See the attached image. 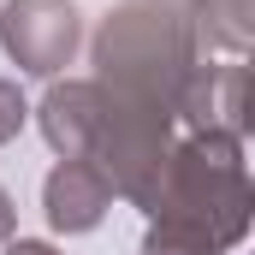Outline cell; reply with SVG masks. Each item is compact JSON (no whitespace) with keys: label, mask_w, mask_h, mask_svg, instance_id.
<instances>
[{"label":"cell","mask_w":255,"mask_h":255,"mask_svg":"<svg viewBox=\"0 0 255 255\" xmlns=\"http://www.w3.org/2000/svg\"><path fill=\"white\" fill-rule=\"evenodd\" d=\"M255 226V184L244 166V136L208 125L172 148L166 184L142 255H226Z\"/></svg>","instance_id":"obj_1"},{"label":"cell","mask_w":255,"mask_h":255,"mask_svg":"<svg viewBox=\"0 0 255 255\" xmlns=\"http://www.w3.org/2000/svg\"><path fill=\"white\" fill-rule=\"evenodd\" d=\"M202 65L196 18L172 0H125L95 36V77L172 113H184Z\"/></svg>","instance_id":"obj_2"},{"label":"cell","mask_w":255,"mask_h":255,"mask_svg":"<svg viewBox=\"0 0 255 255\" xmlns=\"http://www.w3.org/2000/svg\"><path fill=\"white\" fill-rule=\"evenodd\" d=\"M77 36H83V24H77L71 0H12L0 12L6 54L18 60V71H36V77H54L60 65H71Z\"/></svg>","instance_id":"obj_3"},{"label":"cell","mask_w":255,"mask_h":255,"mask_svg":"<svg viewBox=\"0 0 255 255\" xmlns=\"http://www.w3.org/2000/svg\"><path fill=\"white\" fill-rule=\"evenodd\" d=\"M113 196L119 190L107 184V172L95 160H60L48 172V184H42V202H48L54 232H95L101 214L113 208Z\"/></svg>","instance_id":"obj_4"},{"label":"cell","mask_w":255,"mask_h":255,"mask_svg":"<svg viewBox=\"0 0 255 255\" xmlns=\"http://www.w3.org/2000/svg\"><path fill=\"white\" fill-rule=\"evenodd\" d=\"M208 125L232 130V136H255V65H214V83H208Z\"/></svg>","instance_id":"obj_5"},{"label":"cell","mask_w":255,"mask_h":255,"mask_svg":"<svg viewBox=\"0 0 255 255\" xmlns=\"http://www.w3.org/2000/svg\"><path fill=\"white\" fill-rule=\"evenodd\" d=\"M202 30L226 48H255V0H202Z\"/></svg>","instance_id":"obj_6"},{"label":"cell","mask_w":255,"mask_h":255,"mask_svg":"<svg viewBox=\"0 0 255 255\" xmlns=\"http://www.w3.org/2000/svg\"><path fill=\"white\" fill-rule=\"evenodd\" d=\"M24 113H30V107H24L18 83H6V77H0V142H12V136L24 130Z\"/></svg>","instance_id":"obj_7"},{"label":"cell","mask_w":255,"mask_h":255,"mask_svg":"<svg viewBox=\"0 0 255 255\" xmlns=\"http://www.w3.org/2000/svg\"><path fill=\"white\" fill-rule=\"evenodd\" d=\"M6 238H12V196L0 190V244H6Z\"/></svg>","instance_id":"obj_8"},{"label":"cell","mask_w":255,"mask_h":255,"mask_svg":"<svg viewBox=\"0 0 255 255\" xmlns=\"http://www.w3.org/2000/svg\"><path fill=\"white\" fill-rule=\"evenodd\" d=\"M6 255H60V250H48V244H12Z\"/></svg>","instance_id":"obj_9"}]
</instances>
